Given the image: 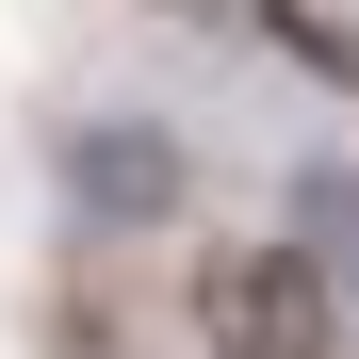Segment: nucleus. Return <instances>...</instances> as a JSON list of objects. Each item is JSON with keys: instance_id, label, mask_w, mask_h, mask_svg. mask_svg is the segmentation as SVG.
I'll return each mask as SVG.
<instances>
[{"instance_id": "1", "label": "nucleus", "mask_w": 359, "mask_h": 359, "mask_svg": "<svg viewBox=\"0 0 359 359\" xmlns=\"http://www.w3.org/2000/svg\"><path fill=\"white\" fill-rule=\"evenodd\" d=\"M196 343H212V359H343L359 311L327 294V262L278 229V245H212V262H196Z\"/></svg>"}, {"instance_id": "2", "label": "nucleus", "mask_w": 359, "mask_h": 359, "mask_svg": "<svg viewBox=\"0 0 359 359\" xmlns=\"http://www.w3.org/2000/svg\"><path fill=\"white\" fill-rule=\"evenodd\" d=\"M49 180H66V212L98 229V245H147V229L180 212V196H196V163H180V131H163V114H66V147H49Z\"/></svg>"}, {"instance_id": "3", "label": "nucleus", "mask_w": 359, "mask_h": 359, "mask_svg": "<svg viewBox=\"0 0 359 359\" xmlns=\"http://www.w3.org/2000/svg\"><path fill=\"white\" fill-rule=\"evenodd\" d=\"M294 245H311V262H327V294L359 311V180H343V163L294 180Z\"/></svg>"}, {"instance_id": "4", "label": "nucleus", "mask_w": 359, "mask_h": 359, "mask_svg": "<svg viewBox=\"0 0 359 359\" xmlns=\"http://www.w3.org/2000/svg\"><path fill=\"white\" fill-rule=\"evenodd\" d=\"M262 33L294 49V66H327V82H359V33L327 17V0H262Z\"/></svg>"}]
</instances>
